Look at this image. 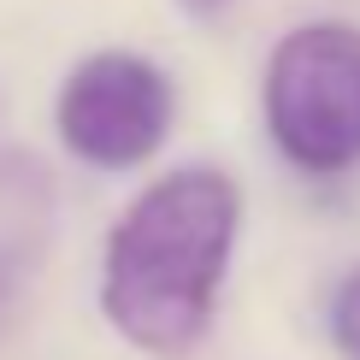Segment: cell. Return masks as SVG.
<instances>
[{
	"label": "cell",
	"mask_w": 360,
	"mask_h": 360,
	"mask_svg": "<svg viewBox=\"0 0 360 360\" xmlns=\"http://www.w3.org/2000/svg\"><path fill=\"white\" fill-rule=\"evenodd\" d=\"M243 231V195L219 166H184L148 184L107 236L101 307L142 354H189L219 313Z\"/></svg>",
	"instance_id": "cell-1"
},
{
	"label": "cell",
	"mask_w": 360,
	"mask_h": 360,
	"mask_svg": "<svg viewBox=\"0 0 360 360\" xmlns=\"http://www.w3.org/2000/svg\"><path fill=\"white\" fill-rule=\"evenodd\" d=\"M266 130L295 172L342 177L360 166V30L302 24L266 59Z\"/></svg>",
	"instance_id": "cell-2"
},
{
	"label": "cell",
	"mask_w": 360,
	"mask_h": 360,
	"mask_svg": "<svg viewBox=\"0 0 360 360\" xmlns=\"http://www.w3.org/2000/svg\"><path fill=\"white\" fill-rule=\"evenodd\" d=\"M53 124H59V142L83 166L130 172L172 130V83L142 53H124V48L89 53L59 89Z\"/></svg>",
	"instance_id": "cell-3"
},
{
	"label": "cell",
	"mask_w": 360,
	"mask_h": 360,
	"mask_svg": "<svg viewBox=\"0 0 360 360\" xmlns=\"http://www.w3.org/2000/svg\"><path fill=\"white\" fill-rule=\"evenodd\" d=\"M331 342L342 360H360V266L337 283L331 295Z\"/></svg>",
	"instance_id": "cell-4"
},
{
	"label": "cell",
	"mask_w": 360,
	"mask_h": 360,
	"mask_svg": "<svg viewBox=\"0 0 360 360\" xmlns=\"http://www.w3.org/2000/svg\"><path fill=\"white\" fill-rule=\"evenodd\" d=\"M189 6H195V12H219L224 0H189Z\"/></svg>",
	"instance_id": "cell-5"
}]
</instances>
